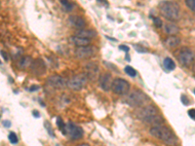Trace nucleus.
Here are the masks:
<instances>
[{"mask_svg": "<svg viewBox=\"0 0 195 146\" xmlns=\"http://www.w3.org/2000/svg\"><path fill=\"white\" fill-rule=\"evenodd\" d=\"M149 134L158 139H161L164 143L170 146H177L179 144L178 137L174 134V132L167 127L164 126H155L149 130Z\"/></svg>", "mask_w": 195, "mask_h": 146, "instance_id": "nucleus-2", "label": "nucleus"}, {"mask_svg": "<svg viewBox=\"0 0 195 146\" xmlns=\"http://www.w3.org/2000/svg\"><path fill=\"white\" fill-rule=\"evenodd\" d=\"M97 72H99V67L95 62H91L88 63L86 66V74L88 76V78H91L92 80H95L97 79Z\"/></svg>", "mask_w": 195, "mask_h": 146, "instance_id": "nucleus-14", "label": "nucleus"}, {"mask_svg": "<svg viewBox=\"0 0 195 146\" xmlns=\"http://www.w3.org/2000/svg\"><path fill=\"white\" fill-rule=\"evenodd\" d=\"M119 49H120V50H122V51H124V52H126V53L129 52V50H130V48L128 47V46H126V45H120Z\"/></svg>", "mask_w": 195, "mask_h": 146, "instance_id": "nucleus-30", "label": "nucleus"}, {"mask_svg": "<svg viewBox=\"0 0 195 146\" xmlns=\"http://www.w3.org/2000/svg\"><path fill=\"white\" fill-rule=\"evenodd\" d=\"M97 35L96 31L94 30H88V29H81L76 32L75 36L82 37V38H87V39H91V38L95 37Z\"/></svg>", "mask_w": 195, "mask_h": 146, "instance_id": "nucleus-17", "label": "nucleus"}, {"mask_svg": "<svg viewBox=\"0 0 195 146\" xmlns=\"http://www.w3.org/2000/svg\"><path fill=\"white\" fill-rule=\"evenodd\" d=\"M68 22L75 29H83L86 25V20L80 16H70L68 19Z\"/></svg>", "mask_w": 195, "mask_h": 146, "instance_id": "nucleus-13", "label": "nucleus"}, {"mask_svg": "<svg viewBox=\"0 0 195 146\" xmlns=\"http://www.w3.org/2000/svg\"><path fill=\"white\" fill-rule=\"evenodd\" d=\"M179 43H181V39L177 36H169L168 38H166L165 40V44L167 47L169 48L177 47L178 45H179Z\"/></svg>", "mask_w": 195, "mask_h": 146, "instance_id": "nucleus-18", "label": "nucleus"}, {"mask_svg": "<svg viewBox=\"0 0 195 146\" xmlns=\"http://www.w3.org/2000/svg\"><path fill=\"white\" fill-rule=\"evenodd\" d=\"M77 146H89L88 144H86V143H83V144H79Z\"/></svg>", "mask_w": 195, "mask_h": 146, "instance_id": "nucleus-36", "label": "nucleus"}, {"mask_svg": "<svg viewBox=\"0 0 195 146\" xmlns=\"http://www.w3.org/2000/svg\"><path fill=\"white\" fill-rule=\"evenodd\" d=\"M194 94H195V90H194Z\"/></svg>", "mask_w": 195, "mask_h": 146, "instance_id": "nucleus-38", "label": "nucleus"}, {"mask_svg": "<svg viewBox=\"0 0 195 146\" xmlns=\"http://www.w3.org/2000/svg\"><path fill=\"white\" fill-rule=\"evenodd\" d=\"M195 58L193 51H191L188 48H183L178 54V60L181 65L188 66L192 63Z\"/></svg>", "mask_w": 195, "mask_h": 146, "instance_id": "nucleus-6", "label": "nucleus"}, {"mask_svg": "<svg viewBox=\"0 0 195 146\" xmlns=\"http://www.w3.org/2000/svg\"><path fill=\"white\" fill-rule=\"evenodd\" d=\"M8 138L10 140V142L13 143V144H17L18 143V136L16 135V134L15 132H10L9 135H8Z\"/></svg>", "mask_w": 195, "mask_h": 146, "instance_id": "nucleus-24", "label": "nucleus"}, {"mask_svg": "<svg viewBox=\"0 0 195 146\" xmlns=\"http://www.w3.org/2000/svg\"><path fill=\"white\" fill-rule=\"evenodd\" d=\"M135 49L137 52H140V53H147V50L146 49H145L143 47H142V46H138V45H136L135 46Z\"/></svg>", "mask_w": 195, "mask_h": 146, "instance_id": "nucleus-29", "label": "nucleus"}, {"mask_svg": "<svg viewBox=\"0 0 195 146\" xmlns=\"http://www.w3.org/2000/svg\"><path fill=\"white\" fill-rule=\"evenodd\" d=\"M159 11L161 15L170 20H177L181 17V8L179 4L172 1H162L159 4Z\"/></svg>", "mask_w": 195, "mask_h": 146, "instance_id": "nucleus-3", "label": "nucleus"}, {"mask_svg": "<svg viewBox=\"0 0 195 146\" xmlns=\"http://www.w3.org/2000/svg\"><path fill=\"white\" fill-rule=\"evenodd\" d=\"M193 72L195 73V62H194V65H193Z\"/></svg>", "mask_w": 195, "mask_h": 146, "instance_id": "nucleus-37", "label": "nucleus"}, {"mask_svg": "<svg viewBox=\"0 0 195 146\" xmlns=\"http://www.w3.org/2000/svg\"><path fill=\"white\" fill-rule=\"evenodd\" d=\"M125 101L132 107H143L150 102L149 96L140 90H134L128 94Z\"/></svg>", "mask_w": 195, "mask_h": 146, "instance_id": "nucleus-4", "label": "nucleus"}, {"mask_svg": "<svg viewBox=\"0 0 195 146\" xmlns=\"http://www.w3.org/2000/svg\"><path fill=\"white\" fill-rule=\"evenodd\" d=\"M181 101H183V103L184 104V105H188L189 104V98L187 97L185 94H183V96H181Z\"/></svg>", "mask_w": 195, "mask_h": 146, "instance_id": "nucleus-28", "label": "nucleus"}, {"mask_svg": "<svg viewBox=\"0 0 195 146\" xmlns=\"http://www.w3.org/2000/svg\"><path fill=\"white\" fill-rule=\"evenodd\" d=\"M44 125H45V129L48 130V134H50L52 137H55V134H54V130L52 129V127H51L50 123H49L48 121H45Z\"/></svg>", "mask_w": 195, "mask_h": 146, "instance_id": "nucleus-25", "label": "nucleus"}, {"mask_svg": "<svg viewBox=\"0 0 195 146\" xmlns=\"http://www.w3.org/2000/svg\"><path fill=\"white\" fill-rule=\"evenodd\" d=\"M30 68H31V71L35 75H43L46 72L45 62L41 58H37V60L33 61Z\"/></svg>", "mask_w": 195, "mask_h": 146, "instance_id": "nucleus-12", "label": "nucleus"}, {"mask_svg": "<svg viewBox=\"0 0 195 146\" xmlns=\"http://www.w3.org/2000/svg\"><path fill=\"white\" fill-rule=\"evenodd\" d=\"M32 58L30 57H27V56H25V57H22L20 58V60L19 61V66L20 68L25 69L27 67H29V66H31L32 65Z\"/></svg>", "mask_w": 195, "mask_h": 146, "instance_id": "nucleus-19", "label": "nucleus"}, {"mask_svg": "<svg viewBox=\"0 0 195 146\" xmlns=\"http://www.w3.org/2000/svg\"><path fill=\"white\" fill-rule=\"evenodd\" d=\"M152 20H153V22H154V24H155L157 27H161V26H162L163 22H162V20H161L160 18L153 17V18H152Z\"/></svg>", "mask_w": 195, "mask_h": 146, "instance_id": "nucleus-27", "label": "nucleus"}, {"mask_svg": "<svg viewBox=\"0 0 195 146\" xmlns=\"http://www.w3.org/2000/svg\"><path fill=\"white\" fill-rule=\"evenodd\" d=\"M2 124H3L6 128H9L10 126H11V123H10V121H3Z\"/></svg>", "mask_w": 195, "mask_h": 146, "instance_id": "nucleus-33", "label": "nucleus"}, {"mask_svg": "<svg viewBox=\"0 0 195 146\" xmlns=\"http://www.w3.org/2000/svg\"><path fill=\"white\" fill-rule=\"evenodd\" d=\"M37 90H39V86H34V85H33V86H31L29 88L30 92H34V91H37Z\"/></svg>", "mask_w": 195, "mask_h": 146, "instance_id": "nucleus-32", "label": "nucleus"}, {"mask_svg": "<svg viewBox=\"0 0 195 146\" xmlns=\"http://www.w3.org/2000/svg\"><path fill=\"white\" fill-rule=\"evenodd\" d=\"M66 134L69 135L71 139H79L83 136V130L79 126H76L75 124L69 122L66 125Z\"/></svg>", "mask_w": 195, "mask_h": 146, "instance_id": "nucleus-10", "label": "nucleus"}, {"mask_svg": "<svg viewBox=\"0 0 195 146\" xmlns=\"http://www.w3.org/2000/svg\"><path fill=\"white\" fill-rule=\"evenodd\" d=\"M124 71L130 77H136V76H137V71H136V69L133 68L132 66H129V65L126 66V67L124 68Z\"/></svg>", "mask_w": 195, "mask_h": 146, "instance_id": "nucleus-23", "label": "nucleus"}, {"mask_svg": "<svg viewBox=\"0 0 195 146\" xmlns=\"http://www.w3.org/2000/svg\"><path fill=\"white\" fill-rule=\"evenodd\" d=\"M164 31H165L167 34H170L171 36H175L176 34L179 33V29L178 25L174 24H166L164 25Z\"/></svg>", "mask_w": 195, "mask_h": 146, "instance_id": "nucleus-16", "label": "nucleus"}, {"mask_svg": "<svg viewBox=\"0 0 195 146\" xmlns=\"http://www.w3.org/2000/svg\"><path fill=\"white\" fill-rule=\"evenodd\" d=\"M185 4H186V6L189 8L190 11L195 13V0H186Z\"/></svg>", "mask_w": 195, "mask_h": 146, "instance_id": "nucleus-26", "label": "nucleus"}, {"mask_svg": "<svg viewBox=\"0 0 195 146\" xmlns=\"http://www.w3.org/2000/svg\"><path fill=\"white\" fill-rule=\"evenodd\" d=\"M136 116L142 121L147 123V124L153 125V126H161L165 120L163 119V117L158 113V109L153 105H148L143 106L142 108L137 109V111L135 112Z\"/></svg>", "mask_w": 195, "mask_h": 146, "instance_id": "nucleus-1", "label": "nucleus"}, {"mask_svg": "<svg viewBox=\"0 0 195 146\" xmlns=\"http://www.w3.org/2000/svg\"><path fill=\"white\" fill-rule=\"evenodd\" d=\"M47 84L52 88L55 89H65L68 86V81L60 75H52L48 78Z\"/></svg>", "mask_w": 195, "mask_h": 146, "instance_id": "nucleus-9", "label": "nucleus"}, {"mask_svg": "<svg viewBox=\"0 0 195 146\" xmlns=\"http://www.w3.org/2000/svg\"><path fill=\"white\" fill-rule=\"evenodd\" d=\"M130 89V84L129 82H127L126 80L122 78H116L113 80V83H112L111 86V90L114 92L116 94H125L129 92Z\"/></svg>", "mask_w": 195, "mask_h": 146, "instance_id": "nucleus-7", "label": "nucleus"}, {"mask_svg": "<svg viewBox=\"0 0 195 146\" xmlns=\"http://www.w3.org/2000/svg\"><path fill=\"white\" fill-rule=\"evenodd\" d=\"M1 55H2V58H3L5 60H8V58H7V56H6V53H4L3 51H1Z\"/></svg>", "mask_w": 195, "mask_h": 146, "instance_id": "nucleus-35", "label": "nucleus"}, {"mask_svg": "<svg viewBox=\"0 0 195 146\" xmlns=\"http://www.w3.org/2000/svg\"><path fill=\"white\" fill-rule=\"evenodd\" d=\"M61 4L63 6V8L66 12H70L72 11L73 8H74V5L72 3H69L68 1H65V0H61Z\"/></svg>", "mask_w": 195, "mask_h": 146, "instance_id": "nucleus-22", "label": "nucleus"}, {"mask_svg": "<svg viewBox=\"0 0 195 146\" xmlns=\"http://www.w3.org/2000/svg\"><path fill=\"white\" fill-rule=\"evenodd\" d=\"M70 40L73 44H75L78 47H84V46H88L91 42V39H87V38H82L78 36H72L70 37Z\"/></svg>", "mask_w": 195, "mask_h": 146, "instance_id": "nucleus-15", "label": "nucleus"}, {"mask_svg": "<svg viewBox=\"0 0 195 146\" xmlns=\"http://www.w3.org/2000/svg\"><path fill=\"white\" fill-rule=\"evenodd\" d=\"M97 48L95 46H84L78 47L75 50V55L78 58H88L96 55Z\"/></svg>", "mask_w": 195, "mask_h": 146, "instance_id": "nucleus-8", "label": "nucleus"}, {"mask_svg": "<svg viewBox=\"0 0 195 146\" xmlns=\"http://www.w3.org/2000/svg\"><path fill=\"white\" fill-rule=\"evenodd\" d=\"M88 81V76L86 73H79L74 75L68 81V87L73 91H80L85 87Z\"/></svg>", "mask_w": 195, "mask_h": 146, "instance_id": "nucleus-5", "label": "nucleus"}, {"mask_svg": "<svg viewBox=\"0 0 195 146\" xmlns=\"http://www.w3.org/2000/svg\"><path fill=\"white\" fill-rule=\"evenodd\" d=\"M57 125L59 129L63 132V134H66V125L65 124V122L63 121V119L61 117L57 118Z\"/></svg>", "mask_w": 195, "mask_h": 146, "instance_id": "nucleus-21", "label": "nucleus"}, {"mask_svg": "<svg viewBox=\"0 0 195 146\" xmlns=\"http://www.w3.org/2000/svg\"><path fill=\"white\" fill-rule=\"evenodd\" d=\"M32 115H33V116H34V117H36V118H39V117H40L39 112L36 111V110H34V111L32 112Z\"/></svg>", "mask_w": 195, "mask_h": 146, "instance_id": "nucleus-34", "label": "nucleus"}, {"mask_svg": "<svg viewBox=\"0 0 195 146\" xmlns=\"http://www.w3.org/2000/svg\"><path fill=\"white\" fill-rule=\"evenodd\" d=\"M112 83H113V80H112V76L110 73H102L99 77V85L102 90L106 92L111 89Z\"/></svg>", "mask_w": 195, "mask_h": 146, "instance_id": "nucleus-11", "label": "nucleus"}, {"mask_svg": "<svg viewBox=\"0 0 195 146\" xmlns=\"http://www.w3.org/2000/svg\"><path fill=\"white\" fill-rule=\"evenodd\" d=\"M163 65H164V67H165L166 70H168V71H172V70H174V69L176 68L175 61L172 60L171 58H164Z\"/></svg>", "mask_w": 195, "mask_h": 146, "instance_id": "nucleus-20", "label": "nucleus"}, {"mask_svg": "<svg viewBox=\"0 0 195 146\" xmlns=\"http://www.w3.org/2000/svg\"><path fill=\"white\" fill-rule=\"evenodd\" d=\"M188 115H189V117H190V118H192L193 120H195V109L188 110Z\"/></svg>", "mask_w": 195, "mask_h": 146, "instance_id": "nucleus-31", "label": "nucleus"}]
</instances>
